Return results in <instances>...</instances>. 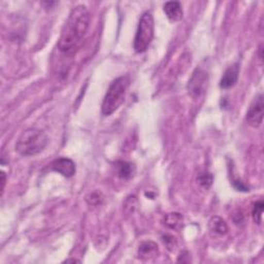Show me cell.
<instances>
[{
  "instance_id": "6da1fadb",
  "label": "cell",
  "mask_w": 264,
  "mask_h": 264,
  "mask_svg": "<svg viewBox=\"0 0 264 264\" xmlns=\"http://www.w3.org/2000/svg\"><path fill=\"white\" fill-rule=\"evenodd\" d=\"M89 25L90 13L88 7L84 4L73 7L58 40L59 51L65 55H73L81 48L89 29Z\"/></svg>"
},
{
  "instance_id": "7a4b0ae2",
  "label": "cell",
  "mask_w": 264,
  "mask_h": 264,
  "mask_svg": "<svg viewBox=\"0 0 264 264\" xmlns=\"http://www.w3.org/2000/svg\"><path fill=\"white\" fill-rule=\"evenodd\" d=\"M48 141L45 131L37 128H28L22 132L17 141L16 151L25 157L37 155L46 149Z\"/></svg>"
},
{
  "instance_id": "3957f363",
  "label": "cell",
  "mask_w": 264,
  "mask_h": 264,
  "mask_svg": "<svg viewBox=\"0 0 264 264\" xmlns=\"http://www.w3.org/2000/svg\"><path fill=\"white\" fill-rule=\"evenodd\" d=\"M128 87L129 79L127 76H120L110 83L101 105L102 115L110 116L123 105Z\"/></svg>"
},
{
  "instance_id": "277c9868",
  "label": "cell",
  "mask_w": 264,
  "mask_h": 264,
  "mask_svg": "<svg viewBox=\"0 0 264 264\" xmlns=\"http://www.w3.org/2000/svg\"><path fill=\"white\" fill-rule=\"evenodd\" d=\"M154 38V18L150 12L143 13L141 17L138 30L135 33L133 48L136 53H143Z\"/></svg>"
},
{
  "instance_id": "5b68a950",
  "label": "cell",
  "mask_w": 264,
  "mask_h": 264,
  "mask_svg": "<svg viewBox=\"0 0 264 264\" xmlns=\"http://www.w3.org/2000/svg\"><path fill=\"white\" fill-rule=\"evenodd\" d=\"M209 82L208 73L201 68H196L191 75V78L187 85V90H188L189 94L197 98L199 97L207 88V85Z\"/></svg>"
},
{
  "instance_id": "8992f818",
  "label": "cell",
  "mask_w": 264,
  "mask_h": 264,
  "mask_svg": "<svg viewBox=\"0 0 264 264\" xmlns=\"http://www.w3.org/2000/svg\"><path fill=\"white\" fill-rule=\"evenodd\" d=\"M264 115V105H263V95L262 93L254 98L252 104L249 106L248 112L246 115V121L254 128H258L262 124Z\"/></svg>"
},
{
  "instance_id": "52a82bcc",
  "label": "cell",
  "mask_w": 264,
  "mask_h": 264,
  "mask_svg": "<svg viewBox=\"0 0 264 264\" xmlns=\"http://www.w3.org/2000/svg\"><path fill=\"white\" fill-rule=\"evenodd\" d=\"M51 167L54 172L62 175L65 177H71L75 174V164L73 161L70 158H58L53 161V163L51 164Z\"/></svg>"
},
{
  "instance_id": "ba28073f",
  "label": "cell",
  "mask_w": 264,
  "mask_h": 264,
  "mask_svg": "<svg viewBox=\"0 0 264 264\" xmlns=\"http://www.w3.org/2000/svg\"><path fill=\"white\" fill-rule=\"evenodd\" d=\"M238 74H240V65L234 63L229 66L224 71L222 78L220 81V87L222 89H230L234 87L238 81Z\"/></svg>"
},
{
  "instance_id": "9c48e42d",
  "label": "cell",
  "mask_w": 264,
  "mask_h": 264,
  "mask_svg": "<svg viewBox=\"0 0 264 264\" xmlns=\"http://www.w3.org/2000/svg\"><path fill=\"white\" fill-rule=\"evenodd\" d=\"M163 11L167 19L172 22H178L183 19V7L178 1H168L164 4Z\"/></svg>"
},
{
  "instance_id": "30bf717a",
  "label": "cell",
  "mask_w": 264,
  "mask_h": 264,
  "mask_svg": "<svg viewBox=\"0 0 264 264\" xmlns=\"http://www.w3.org/2000/svg\"><path fill=\"white\" fill-rule=\"evenodd\" d=\"M209 227L211 233H214L215 235H219V236L225 235L228 231V226H227V223L225 222V220H223L222 218L218 216L212 217L210 220Z\"/></svg>"
},
{
  "instance_id": "8fae6325",
  "label": "cell",
  "mask_w": 264,
  "mask_h": 264,
  "mask_svg": "<svg viewBox=\"0 0 264 264\" xmlns=\"http://www.w3.org/2000/svg\"><path fill=\"white\" fill-rule=\"evenodd\" d=\"M158 252V246L154 242H143L141 244L139 248V255L141 259H148L155 256Z\"/></svg>"
},
{
  "instance_id": "7c38bea8",
  "label": "cell",
  "mask_w": 264,
  "mask_h": 264,
  "mask_svg": "<svg viewBox=\"0 0 264 264\" xmlns=\"http://www.w3.org/2000/svg\"><path fill=\"white\" fill-rule=\"evenodd\" d=\"M164 225L173 230H180L183 227V216L178 212H170L164 218Z\"/></svg>"
},
{
  "instance_id": "4fadbf2b",
  "label": "cell",
  "mask_w": 264,
  "mask_h": 264,
  "mask_svg": "<svg viewBox=\"0 0 264 264\" xmlns=\"http://www.w3.org/2000/svg\"><path fill=\"white\" fill-rule=\"evenodd\" d=\"M116 167L119 177L124 178V180H128L135 172L134 164L130 162H125V161H119V162H117Z\"/></svg>"
},
{
  "instance_id": "5bb4252c",
  "label": "cell",
  "mask_w": 264,
  "mask_h": 264,
  "mask_svg": "<svg viewBox=\"0 0 264 264\" xmlns=\"http://www.w3.org/2000/svg\"><path fill=\"white\" fill-rule=\"evenodd\" d=\"M263 207H264V204H263L262 200H259L256 203H254V208H253V211H252V216H253L254 221L257 224H261L262 214H263Z\"/></svg>"
},
{
  "instance_id": "9a60e30c",
  "label": "cell",
  "mask_w": 264,
  "mask_h": 264,
  "mask_svg": "<svg viewBox=\"0 0 264 264\" xmlns=\"http://www.w3.org/2000/svg\"><path fill=\"white\" fill-rule=\"evenodd\" d=\"M212 176L209 173H202L197 176V182L203 189H209L212 184Z\"/></svg>"
},
{
  "instance_id": "2e32d148",
  "label": "cell",
  "mask_w": 264,
  "mask_h": 264,
  "mask_svg": "<svg viewBox=\"0 0 264 264\" xmlns=\"http://www.w3.org/2000/svg\"><path fill=\"white\" fill-rule=\"evenodd\" d=\"M102 199L104 198L101 197V194L98 192H93L86 197V201L90 206H99L102 202Z\"/></svg>"
},
{
  "instance_id": "e0dca14e",
  "label": "cell",
  "mask_w": 264,
  "mask_h": 264,
  "mask_svg": "<svg viewBox=\"0 0 264 264\" xmlns=\"http://www.w3.org/2000/svg\"><path fill=\"white\" fill-rule=\"evenodd\" d=\"M5 182H6V177H5V174L4 172L1 173V190L3 192V189H4V186H5Z\"/></svg>"
},
{
  "instance_id": "ac0fdd59",
  "label": "cell",
  "mask_w": 264,
  "mask_h": 264,
  "mask_svg": "<svg viewBox=\"0 0 264 264\" xmlns=\"http://www.w3.org/2000/svg\"><path fill=\"white\" fill-rule=\"evenodd\" d=\"M65 262H80V261L75 260V259H68V260H65Z\"/></svg>"
},
{
  "instance_id": "d6986e66",
  "label": "cell",
  "mask_w": 264,
  "mask_h": 264,
  "mask_svg": "<svg viewBox=\"0 0 264 264\" xmlns=\"http://www.w3.org/2000/svg\"><path fill=\"white\" fill-rule=\"evenodd\" d=\"M259 51H260V52H262V48H261V47H260ZM260 59H262V54H261V53H260Z\"/></svg>"
}]
</instances>
